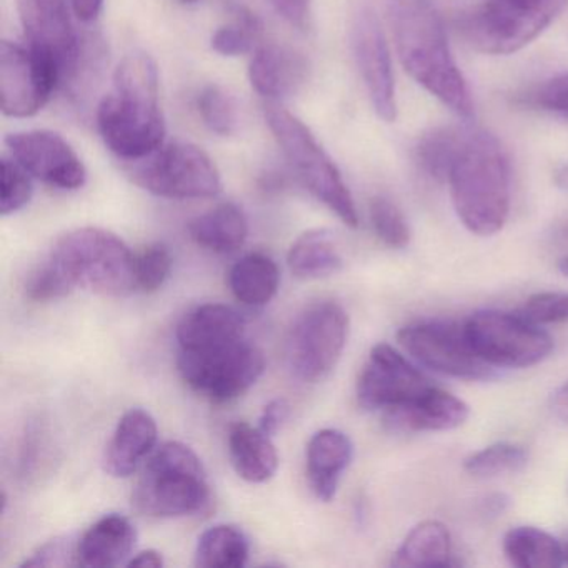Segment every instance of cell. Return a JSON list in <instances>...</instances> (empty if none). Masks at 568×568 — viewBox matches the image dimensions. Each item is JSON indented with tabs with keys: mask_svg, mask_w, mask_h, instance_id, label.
<instances>
[{
	"mask_svg": "<svg viewBox=\"0 0 568 568\" xmlns=\"http://www.w3.org/2000/svg\"><path fill=\"white\" fill-rule=\"evenodd\" d=\"M95 121L102 141L122 161H142L165 144L159 69L148 52L124 55L114 72V91L99 102Z\"/></svg>",
	"mask_w": 568,
	"mask_h": 568,
	"instance_id": "2",
	"label": "cell"
},
{
	"mask_svg": "<svg viewBox=\"0 0 568 568\" xmlns=\"http://www.w3.org/2000/svg\"><path fill=\"white\" fill-rule=\"evenodd\" d=\"M397 341L417 364L437 374L470 382L497 377V368L487 364L468 341L465 324L415 322L398 331Z\"/></svg>",
	"mask_w": 568,
	"mask_h": 568,
	"instance_id": "12",
	"label": "cell"
},
{
	"mask_svg": "<svg viewBox=\"0 0 568 568\" xmlns=\"http://www.w3.org/2000/svg\"><path fill=\"white\" fill-rule=\"evenodd\" d=\"M61 85V69L49 55L31 44L2 41L0 99L4 115L28 119L39 114Z\"/></svg>",
	"mask_w": 568,
	"mask_h": 568,
	"instance_id": "14",
	"label": "cell"
},
{
	"mask_svg": "<svg viewBox=\"0 0 568 568\" xmlns=\"http://www.w3.org/2000/svg\"><path fill=\"white\" fill-rule=\"evenodd\" d=\"M520 314L538 325L568 322L567 292H540L530 295L521 307Z\"/></svg>",
	"mask_w": 568,
	"mask_h": 568,
	"instance_id": "39",
	"label": "cell"
},
{
	"mask_svg": "<svg viewBox=\"0 0 568 568\" xmlns=\"http://www.w3.org/2000/svg\"><path fill=\"white\" fill-rule=\"evenodd\" d=\"M354 457L351 437L337 428H324L308 442L307 480L322 501L334 500L342 475Z\"/></svg>",
	"mask_w": 568,
	"mask_h": 568,
	"instance_id": "21",
	"label": "cell"
},
{
	"mask_svg": "<svg viewBox=\"0 0 568 568\" xmlns=\"http://www.w3.org/2000/svg\"><path fill=\"white\" fill-rule=\"evenodd\" d=\"M432 381L392 345L377 344L357 382L358 405L368 412L404 407L432 387Z\"/></svg>",
	"mask_w": 568,
	"mask_h": 568,
	"instance_id": "15",
	"label": "cell"
},
{
	"mask_svg": "<svg viewBox=\"0 0 568 568\" xmlns=\"http://www.w3.org/2000/svg\"><path fill=\"white\" fill-rule=\"evenodd\" d=\"M229 457L239 477L248 484H265L278 468L271 435L245 422H237L229 430Z\"/></svg>",
	"mask_w": 568,
	"mask_h": 568,
	"instance_id": "24",
	"label": "cell"
},
{
	"mask_svg": "<svg viewBox=\"0 0 568 568\" xmlns=\"http://www.w3.org/2000/svg\"><path fill=\"white\" fill-rule=\"evenodd\" d=\"M504 554L518 568H558L565 564V551L557 538L537 527L508 530Z\"/></svg>",
	"mask_w": 568,
	"mask_h": 568,
	"instance_id": "29",
	"label": "cell"
},
{
	"mask_svg": "<svg viewBox=\"0 0 568 568\" xmlns=\"http://www.w3.org/2000/svg\"><path fill=\"white\" fill-rule=\"evenodd\" d=\"M452 204L471 234L490 237L510 212V168L500 142L481 129H464L447 178Z\"/></svg>",
	"mask_w": 568,
	"mask_h": 568,
	"instance_id": "3",
	"label": "cell"
},
{
	"mask_svg": "<svg viewBox=\"0 0 568 568\" xmlns=\"http://www.w3.org/2000/svg\"><path fill=\"white\" fill-rule=\"evenodd\" d=\"M74 291V285L49 257L32 272L26 285V294L34 302L58 301Z\"/></svg>",
	"mask_w": 568,
	"mask_h": 568,
	"instance_id": "38",
	"label": "cell"
},
{
	"mask_svg": "<svg viewBox=\"0 0 568 568\" xmlns=\"http://www.w3.org/2000/svg\"><path fill=\"white\" fill-rule=\"evenodd\" d=\"M209 498L207 471L199 455L182 442H165L149 455L132 504L149 517L178 518L204 510Z\"/></svg>",
	"mask_w": 568,
	"mask_h": 568,
	"instance_id": "4",
	"label": "cell"
},
{
	"mask_svg": "<svg viewBox=\"0 0 568 568\" xmlns=\"http://www.w3.org/2000/svg\"><path fill=\"white\" fill-rule=\"evenodd\" d=\"M195 244L215 254H231L247 241L248 222L244 211L232 202H224L199 215L189 224Z\"/></svg>",
	"mask_w": 568,
	"mask_h": 568,
	"instance_id": "25",
	"label": "cell"
},
{
	"mask_svg": "<svg viewBox=\"0 0 568 568\" xmlns=\"http://www.w3.org/2000/svg\"><path fill=\"white\" fill-rule=\"evenodd\" d=\"M175 337L181 351H202L244 338L245 321L229 305L205 304L182 318Z\"/></svg>",
	"mask_w": 568,
	"mask_h": 568,
	"instance_id": "23",
	"label": "cell"
},
{
	"mask_svg": "<svg viewBox=\"0 0 568 568\" xmlns=\"http://www.w3.org/2000/svg\"><path fill=\"white\" fill-rule=\"evenodd\" d=\"M197 111L209 131L217 135H232L239 125L234 98L219 85H207L197 95Z\"/></svg>",
	"mask_w": 568,
	"mask_h": 568,
	"instance_id": "33",
	"label": "cell"
},
{
	"mask_svg": "<svg viewBox=\"0 0 568 568\" xmlns=\"http://www.w3.org/2000/svg\"><path fill=\"white\" fill-rule=\"evenodd\" d=\"M158 422L144 408L122 415L104 454V470L114 478H128L138 470L158 444Z\"/></svg>",
	"mask_w": 568,
	"mask_h": 568,
	"instance_id": "20",
	"label": "cell"
},
{
	"mask_svg": "<svg viewBox=\"0 0 568 568\" xmlns=\"http://www.w3.org/2000/svg\"><path fill=\"white\" fill-rule=\"evenodd\" d=\"M311 64L302 52L288 45H258L248 64L252 89L267 102H278L301 91L307 82Z\"/></svg>",
	"mask_w": 568,
	"mask_h": 568,
	"instance_id": "18",
	"label": "cell"
},
{
	"mask_svg": "<svg viewBox=\"0 0 568 568\" xmlns=\"http://www.w3.org/2000/svg\"><path fill=\"white\" fill-rule=\"evenodd\" d=\"M281 271L274 258L255 252L245 255L229 272V287L241 304L264 307L277 294Z\"/></svg>",
	"mask_w": 568,
	"mask_h": 568,
	"instance_id": "27",
	"label": "cell"
},
{
	"mask_svg": "<svg viewBox=\"0 0 568 568\" xmlns=\"http://www.w3.org/2000/svg\"><path fill=\"white\" fill-rule=\"evenodd\" d=\"M251 544L234 525H215L199 537L194 564L201 568H242L247 565Z\"/></svg>",
	"mask_w": 568,
	"mask_h": 568,
	"instance_id": "30",
	"label": "cell"
},
{
	"mask_svg": "<svg viewBox=\"0 0 568 568\" xmlns=\"http://www.w3.org/2000/svg\"><path fill=\"white\" fill-rule=\"evenodd\" d=\"M71 6L75 18L89 24V22L98 21L102 9H104V0H71Z\"/></svg>",
	"mask_w": 568,
	"mask_h": 568,
	"instance_id": "44",
	"label": "cell"
},
{
	"mask_svg": "<svg viewBox=\"0 0 568 568\" xmlns=\"http://www.w3.org/2000/svg\"><path fill=\"white\" fill-rule=\"evenodd\" d=\"M182 4H192L195 0H181Z\"/></svg>",
	"mask_w": 568,
	"mask_h": 568,
	"instance_id": "52",
	"label": "cell"
},
{
	"mask_svg": "<svg viewBox=\"0 0 568 568\" xmlns=\"http://www.w3.org/2000/svg\"><path fill=\"white\" fill-rule=\"evenodd\" d=\"M464 129L435 128L420 135L414 148V162L420 172L437 182H447L448 172L460 148Z\"/></svg>",
	"mask_w": 568,
	"mask_h": 568,
	"instance_id": "31",
	"label": "cell"
},
{
	"mask_svg": "<svg viewBox=\"0 0 568 568\" xmlns=\"http://www.w3.org/2000/svg\"><path fill=\"white\" fill-rule=\"evenodd\" d=\"M132 181L158 195L174 201H197L221 194L222 179L207 152L191 142H172L131 169Z\"/></svg>",
	"mask_w": 568,
	"mask_h": 568,
	"instance_id": "9",
	"label": "cell"
},
{
	"mask_svg": "<svg viewBox=\"0 0 568 568\" xmlns=\"http://www.w3.org/2000/svg\"><path fill=\"white\" fill-rule=\"evenodd\" d=\"M524 101L541 111L568 119V74L548 79L525 95Z\"/></svg>",
	"mask_w": 568,
	"mask_h": 568,
	"instance_id": "40",
	"label": "cell"
},
{
	"mask_svg": "<svg viewBox=\"0 0 568 568\" xmlns=\"http://www.w3.org/2000/svg\"><path fill=\"white\" fill-rule=\"evenodd\" d=\"M527 464L528 452L525 447L511 442H498L465 458L464 468L471 477L494 478L524 470Z\"/></svg>",
	"mask_w": 568,
	"mask_h": 568,
	"instance_id": "32",
	"label": "cell"
},
{
	"mask_svg": "<svg viewBox=\"0 0 568 568\" xmlns=\"http://www.w3.org/2000/svg\"><path fill=\"white\" fill-rule=\"evenodd\" d=\"M558 237L568 239V219L561 222L560 227L557 229Z\"/></svg>",
	"mask_w": 568,
	"mask_h": 568,
	"instance_id": "50",
	"label": "cell"
},
{
	"mask_svg": "<svg viewBox=\"0 0 568 568\" xmlns=\"http://www.w3.org/2000/svg\"><path fill=\"white\" fill-rule=\"evenodd\" d=\"M172 271V255L162 244H152L135 255V278L139 291L151 294L159 291Z\"/></svg>",
	"mask_w": 568,
	"mask_h": 568,
	"instance_id": "37",
	"label": "cell"
},
{
	"mask_svg": "<svg viewBox=\"0 0 568 568\" xmlns=\"http://www.w3.org/2000/svg\"><path fill=\"white\" fill-rule=\"evenodd\" d=\"M262 32V24L257 16L241 9L237 21L231 26L219 28L211 39L212 49L224 58H239V55L254 52L255 42Z\"/></svg>",
	"mask_w": 568,
	"mask_h": 568,
	"instance_id": "34",
	"label": "cell"
},
{
	"mask_svg": "<svg viewBox=\"0 0 568 568\" xmlns=\"http://www.w3.org/2000/svg\"><path fill=\"white\" fill-rule=\"evenodd\" d=\"M558 271L568 278V254L564 255V257L558 261Z\"/></svg>",
	"mask_w": 568,
	"mask_h": 568,
	"instance_id": "49",
	"label": "cell"
},
{
	"mask_svg": "<svg viewBox=\"0 0 568 568\" xmlns=\"http://www.w3.org/2000/svg\"><path fill=\"white\" fill-rule=\"evenodd\" d=\"M508 497L504 494H494L490 495V497H487V500H485L484 504V511L488 515H494V517H497V515L504 514L505 508L508 507Z\"/></svg>",
	"mask_w": 568,
	"mask_h": 568,
	"instance_id": "47",
	"label": "cell"
},
{
	"mask_svg": "<svg viewBox=\"0 0 568 568\" xmlns=\"http://www.w3.org/2000/svg\"><path fill=\"white\" fill-rule=\"evenodd\" d=\"M288 415H291V405L285 398H274V400L268 402L265 405L264 410H262L261 415V424H258V428L265 434L274 437L278 430H281L282 425L287 422Z\"/></svg>",
	"mask_w": 568,
	"mask_h": 568,
	"instance_id": "43",
	"label": "cell"
},
{
	"mask_svg": "<svg viewBox=\"0 0 568 568\" xmlns=\"http://www.w3.org/2000/svg\"><path fill=\"white\" fill-rule=\"evenodd\" d=\"M275 11L297 29L308 28L314 0H271Z\"/></svg>",
	"mask_w": 568,
	"mask_h": 568,
	"instance_id": "42",
	"label": "cell"
},
{
	"mask_svg": "<svg viewBox=\"0 0 568 568\" xmlns=\"http://www.w3.org/2000/svg\"><path fill=\"white\" fill-rule=\"evenodd\" d=\"M182 381L214 404H225L251 390L265 371V357L247 337L202 351H181Z\"/></svg>",
	"mask_w": 568,
	"mask_h": 568,
	"instance_id": "8",
	"label": "cell"
},
{
	"mask_svg": "<svg viewBox=\"0 0 568 568\" xmlns=\"http://www.w3.org/2000/svg\"><path fill=\"white\" fill-rule=\"evenodd\" d=\"M79 540L72 537H59L41 545L22 567H71L79 565Z\"/></svg>",
	"mask_w": 568,
	"mask_h": 568,
	"instance_id": "41",
	"label": "cell"
},
{
	"mask_svg": "<svg viewBox=\"0 0 568 568\" xmlns=\"http://www.w3.org/2000/svg\"><path fill=\"white\" fill-rule=\"evenodd\" d=\"M348 315L334 301L315 302L295 318L287 338V364L292 375L307 384L324 381L344 354Z\"/></svg>",
	"mask_w": 568,
	"mask_h": 568,
	"instance_id": "10",
	"label": "cell"
},
{
	"mask_svg": "<svg viewBox=\"0 0 568 568\" xmlns=\"http://www.w3.org/2000/svg\"><path fill=\"white\" fill-rule=\"evenodd\" d=\"M555 184L564 189V191H568V164L557 169V172H555Z\"/></svg>",
	"mask_w": 568,
	"mask_h": 568,
	"instance_id": "48",
	"label": "cell"
},
{
	"mask_svg": "<svg viewBox=\"0 0 568 568\" xmlns=\"http://www.w3.org/2000/svg\"><path fill=\"white\" fill-rule=\"evenodd\" d=\"M28 44L44 52L61 69L62 85L74 71L82 52L68 0H16Z\"/></svg>",
	"mask_w": 568,
	"mask_h": 568,
	"instance_id": "17",
	"label": "cell"
},
{
	"mask_svg": "<svg viewBox=\"0 0 568 568\" xmlns=\"http://www.w3.org/2000/svg\"><path fill=\"white\" fill-rule=\"evenodd\" d=\"M550 408L558 420L568 425V382L551 394Z\"/></svg>",
	"mask_w": 568,
	"mask_h": 568,
	"instance_id": "45",
	"label": "cell"
},
{
	"mask_svg": "<svg viewBox=\"0 0 568 568\" xmlns=\"http://www.w3.org/2000/svg\"><path fill=\"white\" fill-rule=\"evenodd\" d=\"M464 324L477 354L495 368L534 367L554 351V338L520 312H475Z\"/></svg>",
	"mask_w": 568,
	"mask_h": 568,
	"instance_id": "11",
	"label": "cell"
},
{
	"mask_svg": "<svg viewBox=\"0 0 568 568\" xmlns=\"http://www.w3.org/2000/svg\"><path fill=\"white\" fill-rule=\"evenodd\" d=\"M564 551H565V564L568 565V544H567V547L564 548Z\"/></svg>",
	"mask_w": 568,
	"mask_h": 568,
	"instance_id": "51",
	"label": "cell"
},
{
	"mask_svg": "<svg viewBox=\"0 0 568 568\" xmlns=\"http://www.w3.org/2000/svg\"><path fill=\"white\" fill-rule=\"evenodd\" d=\"M385 14L404 71L455 115L470 121V89L452 54L434 0H385Z\"/></svg>",
	"mask_w": 568,
	"mask_h": 568,
	"instance_id": "1",
	"label": "cell"
},
{
	"mask_svg": "<svg viewBox=\"0 0 568 568\" xmlns=\"http://www.w3.org/2000/svg\"><path fill=\"white\" fill-rule=\"evenodd\" d=\"M138 530L124 515L111 514L95 521L79 538V565L112 568L128 564L134 557Z\"/></svg>",
	"mask_w": 568,
	"mask_h": 568,
	"instance_id": "22",
	"label": "cell"
},
{
	"mask_svg": "<svg viewBox=\"0 0 568 568\" xmlns=\"http://www.w3.org/2000/svg\"><path fill=\"white\" fill-rule=\"evenodd\" d=\"M49 258L74 288H89L105 297H125L138 291L135 255L112 232L82 227L62 235Z\"/></svg>",
	"mask_w": 568,
	"mask_h": 568,
	"instance_id": "5",
	"label": "cell"
},
{
	"mask_svg": "<svg viewBox=\"0 0 568 568\" xmlns=\"http://www.w3.org/2000/svg\"><path fill=\"white\" fill-rule=\"evenodd\" d=\"M368 214H371L375 235L387 247L397 248V251L408 247L412 239L410 225L400 209L390 199L384 197V195L372 199Z\"/></svg>",
	"mask_w": 568,
	"mask_h": 568,
	"instance_id": "35",
	"label": "cell"
},
{
	"mask_svg": "<svg viewBox=\"0 0 568 568\" xmlns=\"http://www.w3.org/2000/svg\"><path fill=\"white\" fill-rule=\"evenodd\" d=\"M9 155L32 178L59 191H79L88 171L78 152L58 132H14L6 138Z\"/></svg>",
	"mask_w": 568,
	"mask_h": 568,
	"instance_id": "16",
	"label": "cell"
},
{
	"mask_svg": "<svg viewBox=\"0 0 568 568\" xmlns=\"http://www.w3.org/2000/svg\"><path fill=\"white\" fill-rule=\"evenodd\" d=\"M34 195L32 175L21 164L9 158L0 162V214H16L31 202Z\"/></svg>",
	"mask_w": 568,
	"mask_h": 568,
	"instance_id": "36",
	"label": "cell"
},
{
	"mask_svg": "<svg viewBox=\"0 0 568 568\" xmlns=\"http://www.w3.org/2000/svg\"><path fill=\"white\" fill-rule=\"evenodd\" d=\"M164 557L158 550H144L141 554H135L131 560L128 561V567L134 568H161L164 567Z\"/></svg>",
	"mask_w": 568,
	"mask_h": 568,
	"instance_id": "46",
	"label": "cell"
},
{
	"mask_svg": "<svg viewBox=\"0 0 568 568\" xmlns=\"http://www.w3.org/2000/svg\"><path fill=\"white\" fill-rule=\"evenodd\" d=\"M394 567L444 568L452 561L450 531L438 520L415 525L392 558Z\"/></svg>",
	"mask_w": 568,
	"mask_h": 568,
	"instance_id": "26",
	"label": "cell"
},
{
	"mask_svg": "<svg viewBox=\"0 0 568 568\" xmlns=\"http://www.w3.org/2000/svg\"><path fill=\"white\" fill-rule=\"evenodd\" d=\"M567 6L568 0H487L460 19V32L481 54H514L535 41Z\"/></svg>",
	"mask_w": 568,
	"mask_h": 568,
	"instance_id": "7",
	"label": "cell"
},
{
	"mask_svg": "<svg viewBox=\"0 0 568 568\" xmlns=\"http://www.w3.org/2000/svg\"><path fill=\"white\" fill-rule=\"evenodd\" d=\"M388 427L398 432H445L465 424L470 408L450 392L432 385L404 407L385 412Z\"/></svg>",
	"mask_w": 568,
	"mask_h": 568,
	"instance_id": "19",
	"label": "cell"
},
{
	"mask_svg": "<svg viewBox=\"0 0 568 568\" xmlns=\"http://www.w3.org/2000/svg\"><path fill=\"white\" fill-rule=\"evenodd\" d=\"M264 115L295 178L347 227H357L358 214L354 197L337 165L318 144L311 129L278 102H267Z\"/></svg>",
	"mask_w": 568,
	"mask_h": 568,
	"instance_id": "6",
	"label": "cell"
},
{
	"mask_svg": "<svg viewBox=\"0 0 568 568\" xmlns=\"http://www.w3.org/2000/svg\"><path fill=\"white\" fill-rule=\"evenodd\" d=\"M288 268L302 281L331 277L341 271L344 261L334 235L325 229L304 232L292 244L287 255Z\"/></svg>",
	"mask_w": 568,
	"mask_h": 568,
	"instance_id": "28",
	"label": "cell"
},
{
	"mask_svg": "<svg viewBox=\"0 0 568 568\" xmlns=\"http://www.w3.org/2000/svg\"><path fill=\"white\" fill-rule=\"evenodd\" d=\"M348 41L375 114L384 122H394L398 108L390 51L372 0H354L348 16Z\"/></svg>",
	"mask_w": 568,
	"mask_h": 568,
	"instance_id": "13",
	"label": "cell"
}]
</instances>
